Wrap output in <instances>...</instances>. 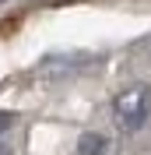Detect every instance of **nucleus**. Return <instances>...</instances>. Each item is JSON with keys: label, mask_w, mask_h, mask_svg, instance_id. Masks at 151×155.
<instances>
[{"label": "nucleus", "mask_w": 151, "mask_h": 155, "mask_svg": "<svg viewBox=\"0 0 151 155\" xmlns=\"http://www.w3.org/2000/svg\"><path fill=\"white\" fill-rule=\"evenodd\" d=\"M113 113H116V124L123 130H137L144 127V120L151 116V88L148 85H130L123 88L113 102Z\"/></svg>", "instance_id": "1"}, {"label": "nucleus", "mask_w": 151, "mask_h": 155, "mask_svg": "<svg viewBox=\"0 0 151 155\" xmlns=\"http://www.w3.org/2000/svg\"><path fill=\"white\" fill-rule=\"evenodd\" d=\"M77 152L81 155H113V141H109L105 134H81Z\"/></svg>", "instance_id": "2"}, {"label": "nucleus", "mask_w": 151, "mask_h": 155, "mask_svg": "<svg viewBox=\"0 0 151 155\" xmlns=\"http://www.w3.org/2000/svg\"><path fill=\"white\" fill-rule=\"evenodd\" d=\"M11 124H14V116H11V113H0V134H4Z\"/></svg>", "instance_id": "3"}, {"label": "nucleus", "mask_w": 151, "mask_h": 155, "mask_svg": "<svg viewBox=\"0 0 151 155\" xmlns=\"http://www.w3.org/2000/svg\"><path fill=\"white\" fill-rule=\"evenodd\" d=\"M0 155H14V152H11V145H7V141H0Z\"/></svg>", "instance_id": "4"}]
</instances>
